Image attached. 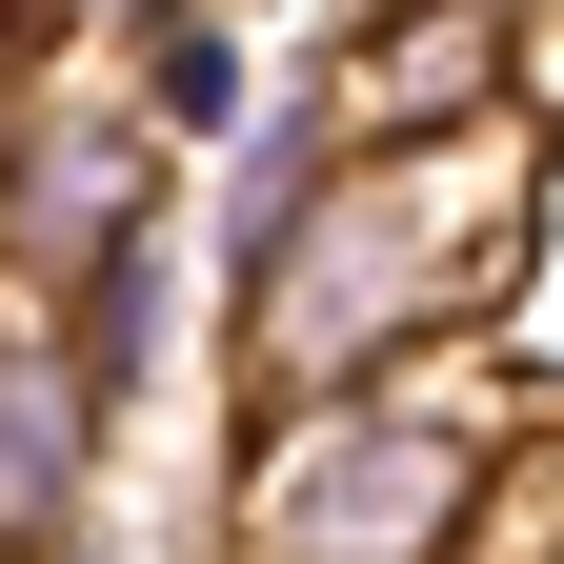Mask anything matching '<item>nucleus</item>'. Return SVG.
Instances as JSON below:
<instances>
[{
  "mask_svg": "<svg viewBox=\"0 0 564 564\" xmlns=\"http://www.w3.org/2000/svg\"><path fill=\"white\" fill-rule=\"evenodd\" d=\"M544 484V403L484 343H423L383 383L242 403L223 464V564H484Z\"/></svg>",
  "mask_w": 564,
  "mask_h": 564,
  "instance_id": "2",
  "label": "nucleus"
},
{
  "mask_svg": "<svg viewBox=\"0 0 564 564\" xmlns=\"http://www.w3.org/2000/svg\"><path fill=\"white\" fill-rule=\"evenodd\" d=\"M544 262V141L524 121H444V141H343L282 202V242L223 282V364L242 403L303 383H383L423 343H484Z\"/></svg>",
  "mask_w": 564,
  "mask_h": 564,
  "instance_id": "1",
  "label": "nucleus"
},
{
  "mask_svg": "<svg viewBox=\"0 0 564 564\" xmlns=\"http://www.w3.org/2000/svg\"><path fill=\"white\" fill-rule=\"evenodd\" d=\"M323 162H343V101H323V61H303L282 101H242V162H223V282L282 242V202H303Z\"/></svg>",
  "mask_w": 564,
  "mask_h": 564,
  "instance_id": "6",
  "label": "nucleus"
},
{
  "mask_svg": "<svg viewBox=\"0 0 564 564\" xmlns=\"http://www.w3.org/2000/svg\"><path fill=\"white\" fill-rule=\"evenodd\" d=\"M61 303V343L101 364V403H141V364H162V223H141L121 262H82V282H41Z\"/></svg>",
  "mask_w": 564,
  "mask_h": 564,
  "instance_id": "8",
  "label": "nucleus"
},
{
  "mask_svg": "<svg viewBox=\"0 0 564 564\" xmlns=\"http://www.w3.org/2000/svg\"><path fill=\"white\" fill-rule=\"evenodd\" d=\"M162 202H182V141L141 121V82L101 41H0V282L21 303L121 262Z\"/></svg>",
  "mask_w": 564,
  "mask_h": 564,
  "instance_id": "3",
  "label": "nucleus"
},
{
  "mask_svg": "<svg viewBox=\"0 0 564 564\" xmlns=\"http://www.w3.org/2000/svg\"><path fill=\"white\" fill-rule=\"evenodd\" d=\"M141 21H182V0H0V41H101V61H121Z\"/></svg>",
  "mask_w": 564,
  "mask_h": 564,
  "instance_id": "10",
  "label": "nucleus"
},
{
  "mask_svg": "<svg viewBox=\"0 0 564 564\" xmlns=\"http://www.w3.org/2000/svg\"><path fill=\"white\" fill-rule=\"evenodd\" d=\"M323 101H343V141L505 121V0H364V21L323 41Z\"/></svg>",
  "mask_w": 564,
  "mask_h": 564,
  "instance_id": "5",
  "label": "nucleus"
},
{
  "mask_svg": "<svg viewBox=\"0 0 564 564\" xmlns=\"http://www.w3.org/2000/svg\"><path fill=\"white\" fill-rule=\"evenodd\" d=\"M505 121L564 162V0H505Z\"/></svg>",
  "mask_w": 564,
  "mask_h": 564,
  "instance_id": "9",
  "label": "nucleus"
},
{
  "mask_svg": "<svg viewBox=\"0 0 564 564\" xmlns=\"http://www.w3.org/2000/svg\"><path fill=\"white\" fill-rule=\"evenodd\" d=\"M121 82H141V121H162V141H242V21H223V0H182V21H141L121 41Z\"/></svg>",
  "mask_w": 564,
  "mask_h": 564,
  "instance_id": "7",
  "label": "nucleus"
},
{
  "mask_svg": "<svg viewBox=\"0 0 564 564\" xmlns=\"http://www.w3.org/2000/svg\"><path fill=\"white\" fill-rule=\"evenodd\" d=\"M101 364L61 343V303H21L0 282V564H41V544H82V484H101Z\"/></svg>",
  "mask_w": 564,
  "mask_h": 564,
  "instance_id": "4",
  "label": "nucleus"
}]
</instances>
